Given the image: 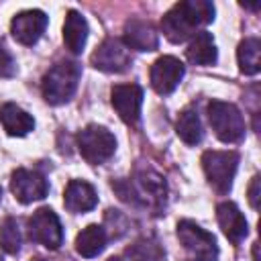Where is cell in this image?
I'll use <instances>...</instances> for the list:
<instances>
[{"label": "cell", "mask_w": 261, "mask_h": 261, "mask_svg": "<svg viewBox=\"0 0 261 261\" xmlns=\"http://www.w3.org/2000/svg\"><path fill=\"white\" fill-rule=\"evenodd\" d=\"M0 198H2V188H0Z\"/></svg>", "instance_id": "28"}, {"label": "cell", "mask_w": 261, "mask_h": 261, "mask_svg": "<svg viewBox=\"0 0 261 261\" xmlns=\"http://www.w3.org/2000/svg\"><path fill=\"white\" fill-rule=\"evenodd\" d=\"M186 57L194 65H212L218 57L216 43L208 31H200L190 39V45L186 49Z\"/></svg>", "instance_id": "18"}, {"label": "cell", "mask_w": 261, "mask_h": 261, "mask_svg": "<svg viewBox=\"0 0 261 261\" xmlns=\"http://www.w3.org/2000/svg\"><path fill=\"white\" fill-rule=\"evenodd\" d=\"M259 53H261V43L255 37H247L245 41L239 43L237 49V61H239V69L245 75H255L261 69V61H259Z\"/></svg>", "instance_id": "20"}, {"label": "cell", "mask_w": 261, "mask_h": 261, "mask_svg": "<svg viewBox=\"0 0 261 261\" xmlns=\"http://www.w3.org/2000/svg\"><path fill=\"white\" fill-rule=\"evenodd\" d=\"M110 102L120 120L126 124H137L141 116V104H143V88L137 84H120L114 86L110 92Z\"/></svg>", "instance_id": "9"}, {"label": "cell", "mask_w": 261, "mask_h": 261, "mask_svg": "<svg viewBox=\"0 0 261 261\" xmlns=\"http://www.w3.org/2000/svg\"><path fill=\"white\" fill-rule=\"evenodd\" d=\"M184 73H186V67L177 57L163 55L151 67V86H153V90L157 94L167 96L177 88V84L181 82Z\"/></svg>", "instance_id": "11"}, {"label": "cell", "mask_w": 261, "mask_h": 261, "mask_svg": "<svg viewBox=\"0 0 261 261\" xmlns=\"http://www.w3.org/2000/svg\"><path fill=\"white\" fill-rule=\"evenodd\" d=\"M106 241H108L106 230L100 224H88L75 237V251H77V255H82L86 259H92V257H96L104 251Z\"/></svg>", "instance_id": "19"}, {"label": "cell", "mask_w": 261, "mask_h": 261, "mask_svg": "<svg viewBox=\"0 0 261 261\" xmlns=\"http://www.w3.org/2000/svg\"><path fill=\"white\" fill-rule=\"evenodd\" d=\"M208 120L214 135L222 143H239L245 137V118L230 102L212 100L208 104Z\"/></svg>", "instance_id": "3"}, {"label": "cell", "mask_w": 261, "mask_h": 261, "mask_svg": "<svg viewBox=\"0 0 261 261\" xmlns=\"http://www.w3.org/2000/svg\"><path fill=\"white\" fill-rule=\"evenodd\" d=\"M29 237L47 249H59L63 243V228L51 208H39L29 218Z\"/></svg>", "instance_id": "7"}, {"label": "cell", "mask_w": 261, "mask_h": 261, "mask_svg": "<svg viewBox=\"0 0 261 261\" xmlns=\"http://www.w3.org/2000/svg\"><path fill=\"white\" fill-rule=\"evenodd\" d=\"M126 255L133 261H161L163 249L155 239H139L126 249Z\"/></svg>", "instance_id": "22"}, {"label": "cell", "mask_w": 261, "mask_h": 261, "mask_svg": "<svg viewBox=\"0 0 261 261\" xmlns=\"http://www.w3.org/2000/svg\"><path fill=\"white\" fill-rule=\"evenodd\" d=\"M122 43L135 51H155L159 47V35L149 20L130 18L124 22Z\"/></svg>", "instance_id": "13"}, {"label": "cell", "mask_w": 261, "mask_h": 261, "mask_svg": "<svg viewBox=\"0 0 261 261\" xmlns=\"http://www.w3.org/2000/svg\"><path fill=\"white\" fill-rule=\"evenodd\" d=\"M214 20V4L208 0H184L169 8L161 18V31L167 41L184 43L196 35L200 27Z\"/></svg>", "instance_id": "1"}, {"label": "cell", "mask_w": 261, "mask_h": 261, "mask_svg": "<svg viewBox=\"0 0 261 261\" xmlns=\"http://www.w3.org/2000/svg\"><path fill=\"white\" fill-rule=\"evenodd\" d=\"M0 247L8 255H16L20 251V230L14 218H6L0 224Z\"/></svg>", "instance_id": "23"}, {"label": "cell", "mask_w": 261, "mask_h": 261, "mask_svg": "<svg viewBox=\"0 0 261 261\" xmlns=\"http://www.w3.org/2000/svg\"><path fill=\"white\" fill-rule=\"evenodd\" d=\"M237 167H239L237 151H206L202 155V169L206 173V179L218 194L230 192Z\"/></svg>", "instance_id": "4"}, {"label": "cell", "mask_w": 261, "mask_h": 261, "mask_svg": "<svg viewBox=\"0 0 261 261\" xmlns=\"http://www.w3.org/2000/svg\"><path fill=\"white\" fill-rule=\"evenodd\" d=\"M108 261H122V259H118V257H110Z\"/></svg>", "instance_id": "27"}, {"label": "cell", "mask_w": 261, "mask_h": 261, "mask_svg": "<svg viewBox=\"0 0 261 261\" xmlns=\"http://www.w3.org/2000/svg\"><path fill=\"white\" fill-rule=\"evenodd\" d=\"M90 61L100 71H106V73H122L130 65V51H128V47L120 39L110 37V39H104L96 47V51L92 53Z\"/></svg>", "instance_id": "8"}, {"label": "cell", "mask_w": 261, "mask_h": 261, "mask_svg": "<svg viewBox=\"0 0 261 261\" xmlns=\"http://www.w3.org/2000/svg\"><path fill=\"white\" fill-rule=\"evenodd\" d=\"M216 218H218V224H220L224 237L230 243L237 245L247 237V230H249L247 220L234 202H220L216 206Z\"/></svg>", "instance_id": "14"}, {"label": "cell", "mask_w": 261, "mask_h": 261, "mask_svg": "<svg viewBox=\"0 0 261 261\" xmlns=\"http://www.w3.org/2000/svg\"><path fill=\"white\" fill-rule=\"evenodd\" d=\"M82 77V67L77 61H57L45 75L41 82V90H43V98L53 104H65L73 98L77 84Z\"/></svg>", "instance_id": "2"}, {"label": "cell", "mask_w": 261, "mask_h": 261, "mask_svg": "<svg viewBox=\"0 0 261 261\" xmlns=\"http://www.w3.org/2000/svg\"><path fill=\"white\" fill-rule=\"evenodd\" d=\"M259 184H261V179H259V175H255L251 179V186H249V204L255 210L259 208Z\"/></svg>", "instance_id": "25"}, {"label": "cell", "mask_w": 261, "mask_h": 261, "mask_svg": "<svg viewBox=\"0 0 261 261\" xmlns=\"http://www.w3.org/2000/svg\"><path fill=\"white\" fill-rule=\"evenodd\" d=\"M47 16L43 10H22L10 22V33L20 45H35L45 33Z\"/></svg>", "instance_id": "12"}, {"label": "cell", "mask_w": 261, "mask_h": 261, "mask_svg": "<svg viewBox=\"0 0 261 261\" xmlns=\"http://www.w3.org/2000/svg\"><path fill=\"white\" fill-rule=\"evenodd\" d=\"M63 204L69 212H88L98 204V196L88 181L71 179L63 192Z\"/></svg>", "instance_id": "15"}, {"label": "cell", "mask_w": 261, "mask_h": 261, "mask_svg": "<svg viewBox=\"0 0 261 261\" xmlns=\"http://www.w3.org/2000/svg\"><path fill=\"white\" fill-rule=\"evenodd\" d=\"M177 239L196 261H216L218 259V245H216L214 234L204 230L194 220L177 222Z\"/></svg>", "instance_id": "6"}, {"label": "cell", "mask_w": 261, "mask_h": 261, "mask_svg": "<svg viewBox=\"0 0 261 261\" xmlns=\"http://www.w3.org/2000/svg\"><path fill=\"white\" fill-rule=\"evenodd\" d=\"M14 73H16V63L8 53V49L0 43V77H12Z\"/></svg>", "instance_id": "24"}, {"label": "cell", "mask_w": 261, "mask_h": 261, "mask_svg": "<svg viewBox=\"0 0 261 261\" xmlns=\"http://www.w3.org/2000/svg\"><path fill=\"white\" fill-rule=\"evenodd\" d=\"M0 122L10 137H24L35 128V118L16 104H4L0 108Z\"/></svg>", "instance_id": "17"}, {"label": "cell", "mask_w": 261, "mask_h": 261, "mask_svg": "<svg viewBox=\"0 0 261 261\" xmlns=\"http://www.w3.org/2000/svg\"><path fill=\"white\" fill-rule=\"evenodd\" d=\"M77 149L90 165H100L114 155L116 139L106 126L88 124L77 135Z\"/></svg>", "instance_id": "5"}, {"label": "cell", "mask_w": 261, "mask_h": 261, "mask_svg": "<svg viewBox=\"0 0 261 261\" xmlns=\"http://www.w3.org/2000/svg\"><path fill=\"white\" fill-rule=\"evenodd\" d=\"M88 20L77 12V10H69L65 14V22H63V43L71 53H82L88 41Z\"/></svg>", "instance_id": "16"}, {"label": "cell", "mask_w": 261, "mask_h": 261, "mask_svg": "<svg viewBox=\"0 0 261 261\" xmlns=\"http://www.w3.org/2000/svg\"><path fill=\"white\" fill-rule=\"evenodd\" d=\"M175 133L177 137L186 143V145H198L202 141V122H200V116L196 110L188 108L184 110L179 116H177V122H175Z\"/></svg>", "instance_id": "21"}, {"label": "cell", "mask_w": 261, "mask_h": 261, "mask_svg": "<svg viewBox=\"0 0 261 261\" xmlns=\"http://www.w3.org/2000/svg\"><path fill=\"white\" fill-rule=\"evenodd\" d=\"M10 190L20 204H31L47 196L49 184L39 171L16 169L12 171V177H10Z\"/></svg>", "instance_id": "10"}, {"label": "cell", "mask_w": 261, "mask_h": 261, "mask_svg": "<svg viewBox=\"0 0 261 261\" xmlns=\"http://www.w3.org/2000/svg\"><path fill=\"white\" fill-rule=\"evenodd\" d=\"M253 259L255 261H261L259 259V243H255V247H253Z\"/></svg>", "instance_id": "26"}]
</instances>
